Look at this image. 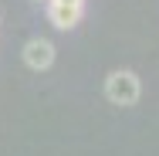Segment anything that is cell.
Masks as SVG:
<instances>
[{
	"instance_id": "obj_1",
	"label": "cell",
	"mask_w": 159,
	"mask_h": 156,
	"mask_svg": "<svg viewBox=\"0 0 159 156\" xmlns=\"http://www.w3.org/2000/svg\"><path fill=\"white\" fill-rule=\"evenodd\" d=\"M139 95H142V82H139V75L129 71V68H115V71L105 78V98H108L112 105H135Z\"/></svg>"
},
{
	"instance_id": "obj_2",
	"label": "cell",
	"mask_w": 159,
	"mask_h": 156,
	"mask_svg": "<svg viewBox=\"0 0 159 156\" xmlns=\"http://www.w3.org/2000/svg\"><path fill=\"white\" fill-rule=\"evenodd\" d=\"M24 61H27V68H34V71H48V68L54 64V44H51L48 37H31V41L24 44Z\"/></svg>"
},
{
	"instance_id": "obj_3",
	"label": "cell",
	"mask_w": 159,
	"mask_h": 156,
	"mask_svg": "<svg viewBox=\"0 0 159 156\" xmlns=\"http://www.w3.org/2000/svg\"><path fill=\"white\" fill-rule=\"evenodd\" d=\"M81 10H85V7H71V3H51V0H48V21H51L58 31H71V27H78Z\"/></svg>"
},
{
	"instance_id": "obj_4",
	"label": "cell",
	"mask_w": 159,
	"mask_h": 156,
	"mask_svg": "<svg viewBox=\"0 0 159 156\" xmlns=\"http://www.w3.org/2000/svg\"><path fill=\"white\" fill-rule=\"evenodd\" d=\"M51 3H71V7H85V0H51Z\"/></svg>"
}]
</instances>
